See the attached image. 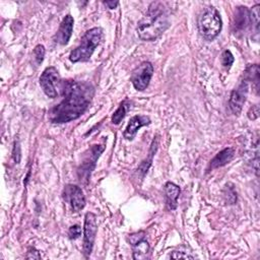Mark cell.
Here are the masks:
<instances>
[{
    "mask_svg": "<svg viewBox=\"0 0 260 260\" xmlns=\"http://www.w3.org/2000/svg\"><path fill=\"white\" fill-rule=\"evenodd\" d=\"M62 101L49 112L52 123H67L79 118L89 107L92 88L75 80H64L61 82Z\"/></svg>",
    "mask_w": 260,
    "mask_h": 260,
    "instance_id": "cell-1",
    "label": "cell"
},
{
    "mask_svg": "<svg viewBox=\"0 0 260 260\" xmlns=\"http://www.w3.org/2000/svg\"><path fill=\"white\" fill-rule=\"evenodd\" d=\"M170 16L162 2H152L146 14L138 21L136 31L142 41H153L170 26Z\"/></svg>",
    "mask_w": 260,
    "mask_h": 260,
    "instance_id": "cell-2",
    "label": "cell"
},
{
    "mask_svg": "<svg viewBox=\"0 0 260 260\" xmlns=\"http://www.w3.org/2000/svg\"><path fill=\"white\" fill-rule=\"evenodd\" d=\"M102 38L103 29L101 27H92L86 30L80 40V45L70 53L69 60L72 63L88 61L101 43Z\"/></svg>",
    "mask_w": 260,
    "mask_h": 260,
    "instance_id": "cell-3",
    "label": "cell"
},
{
    "mask_svg": "<svg viewBox=\"0 0 260 260\" xmlns=\"http://www.w3.org/2000/svg\"><path fill=\"white\" fill-rule=\"evenodd\" d=\"M222 21L219 12L214 7L206 8L198 18V30L206 41L214 40L220 32Z\"/></svg>",
    "mask_w": 260,
    "mask_h": 260,
    "instance_id": "cell-4",
    "label": "cell"
},
{
    "mask_svg": "<svg viewBox=\"0 0 260 260\" xmlns=\"http://www.w3.org/2000/svg\"><path fill=\"white\" fill-rule=\"evenodd\" d=\"M105 146L100 145V144H94L91 145L83 154V158L81 160L80 166L78 167L77 174L80 182H83L84 184L88 183L90 174L93 171L96 160L104 151Z\"/></svg>",
    "mask_w": 260,
    "mask_h": 260,
    "instance_id": "cell-5",
    "label": "cell"
},
{
    "mask_svg": "<svg viewBox=\"0 0 260 260\" xmlns=\"http://www.w3.org/2000/svg\"><path fill=\"white\" fill-rule=\"evenodd\" d=\"M61 82L59 72L54 66L47 67L40 76V85L45 94L51 99H55L58 95Z\"/></svg>",
    "mask_w": 260,
    "mask_h": 260,
    "instance_id": "cell-6",
    "label": "cell"
},
{
    "mask_svg": "<svg viewBox=\"0 0 260 260\" xmlns=\"http://www.w3.org/2000/svg\"><path fill=\"white\" fill-rule=\"evenodd\" d=\"M98 232L96 216L92 212H86L84 216V226H83V254L87 258L92 252L93 243L95 240V235Z\"/></svg>",
    "mask_w": 260,
    "mask_h": 260,
    "instance_id": "cell-7",
    "label": "cell"
},
{
    "mask_svg": "<svg viewBox=\"0 0 260 260\" xmlns=\"http://www.w3.org/2000/svg\"><path fill=\"white\" fill-rule=\"evenodd\" d=\"M153 74V66L150 62L145 61L138 65L132 72L130 80L136 90L142 91L144 90L152 77Z\"/></svg>",
    "mask_w": 260,
    "mask_h": 260,
    "instance_id": "cell-8",
    "label": "cell"
},
{
    "mask_svg": "<svg viewBox=\"0 0 260 260\" xmlns=\"http://www.w3.org/2000/svg\"><path fill=\"white\" fill-rule=\"evenodd\" d=\"M248 91H249V81L244 78L240 82L239 86L231 92L229 105H230V109L234 115L238 116L241 114L243 106L246 102Z\"/></svg>",
    "mask_w": 260,
    "mask_h": 260,
    "instance_id": "cell-9",
    "label": "cell"
},
{
    "mask_svg": "<svg viewBox=\"0 0 260 260\" xmlns=\"http://www.w3.org/2000/svg\"><path fill=\"white\" fill-rule=\"evenodd\" d=\"M63 198L68 202L74 212H78L85 206V197L80 187L68 184L65 186L63 191Z\"/></svg>",
    "mask_w": 260,
    "mask_h": 260,
    "instance_id": "cell-10",
    "label": "cell"
},
{
    "mask_svg": "<svg viewBox=\"0 0 260 260\" xmlns=\"http://www.w3.org/2000/svg\"><path fill=\"white\" fill-rule=\"evenodd\" d=\"M73 24H74V19L70 14H67L61 21L60 26L54 37V41L55 43L59 44V45H67L72 31H73Z\"/></svg>",
    "mask_w": 260,
    "mask_h": 260,
    "instance_id": "cell-11",
    "label": "cell"
},
{
    "mask_svg": "<svg viewBox=\"0 0 260 260\" xmlns=\"http://www.w3.org/2000/svg\"><path fill=\"white\" fill-rule=\"evenodd\" d=\"M149 124H150V119L148 116H145V115L133 116L129 120V122L123 132L124 138H126L128 140H132L141 127L149 125Z\"/></svg>",
    "mask_w": 260,
    "mask_h": 260,
    "instance_id": "cell-12",
    "label": "cell"
},
{
    "mask_svg": "<svg viewBox=\"0 0 260 260\" xmlns=\"http://www.w3.org/2000/svg\"><path fill=\"white\" fill-rule=\"evenodd\" d=\"M180 195V187L173 182H167L165 185L166 204L170 210H174L178 206V198Z\"/></svg>",
    "mask_w": 260,
    "mask_h": 260,
    "instance_id": "cell-13",
    "label": "cell"
},
{
    "mask_svg": "<svg viewBox=\"0 0 260 260\" xmlns=\"http://www.w3.org/2000/svg\"><path fill=\"white\" fill-rule=\"evenodd\" d=\"M234 154H235V150L232 147H226L222 149L210 160V164H209L210 169L213 170V169H217L225 166L233 159Z\"/></svg>",
    "mask_w": 260,
    "mask_h": 260,
    "instance_id": "cell-14",
    "label": "cell"
},
{
    "mask_svg": "<svg viewBox=\"0 0 260 260\" xmlns=\"http://www.w3.org/2000/svg\"><path fill=\"white\" fill-rule=\"evenodd\" d=\"M251 23L250 21V11L245 6H240L237 8L235 14V22L234 26L236 30L246 29L247 26Z\"/></svg>",
    "mask_w": 260,
    "mask_h": 260,
    "instance_id": "cell-15",
    "label": "cell"
},
{
    "mask_svg": "<svg viewBox=\"0 0 260 260\" xmlns=\"http://www.w3.org/2000/svg\"><path fill=\"white\" fill-rule=\"evenodd\" d=\"M157 145H158V139H157V137H155V139L152 140V143H151V146H150V150H149V153H148L149 154L148 157L146 159H144L138 166V168L136 170V173L138 174L140 179H142L145 176V174L147 173V171H148V169H149V167H150V165L152 162V157H153V155H154V153H155V151L157 149Z\"/></svg>",
    "mask_w": 260,
    "mask_h": 260,
    "instance_id": "cell-16",
    "label": "cell"
},
{
    "mask_svg": "<svg viewBox=\"0 0 260 260\" xmlns=\"http://www.w3.org/2000/svg\"><path fill=\"white\" fill-rule=\"evenodd\" d=\"M133 250V259L143 260L148 258L149 254V244L145 239H142L132 245Z\"/></svg>",
    "mask_w": 260,
    "mask_h": 260,
    "instance_id": "cell-17",
    "label": "cell"
},
{
    "mask_svg": "<svg viewBox=\"0 0 260 260\" xmlns=\"http://www.w3.org/2000/svg\"><path fill=\"white\" fill-rule=\"evenodd\" d=\"M128 107H129V104H128V101L125 100L123 101L120 106L118 107V109L114 112L113 116H112V123L115 124V125H118L121 123V121L124 119L126 113H127V110H128Z\"/></svg>",
    "mask_w": 260,
    "mask_h": 260,
    "instance_id": "cell-18",
    "label": "cell"
},
{
    "mask_svg": "<svg viewBox=\"0 0 260 260\" xmlns=\"http://www.w3.org/2000/svg\"><path fill=\"white\" fill-rule=\"evenodd\" d=\"M250 11V21L251 24L254 25L255 29H256V34H258V29H259V15H260V5L256 4L252 7Z\"/></svg>",
    "mask_w": 260,
    "mask_h": 260,
    "instance_id": "cell-19",
    "label": "cell"
},
{
    "mask_svg": "<svg viewBox=\"0 0 260 260\" xmlns=\"http://www.w3.org/2000/svg\"><path fill=\"white\" fill-rule=\"evenodd\" d=\"M234 60H235L234 55L232 54V52H231L230 50L223 51V53H222V55H221V64H222V66H223L224 68L230 69L231 66H232L233 63H234Z\"/></svg>",
    "mask_w": 260,
    "mask_h": 260,
    "instance_id": "cell-20",
    "label": "cell"
},
{
    "mask_svg": "<svg viewBox=\"0 0 260 260\" xmlns=\"http://www.w3.org/2000/svg\"><path fill=\"white\" fill-rule=\"evenodd\" d=\"M45 53H46V50H45V47L43 45H37L34 49V55H35V59H36V62L37 64H41L44 60V57H45Z\"/></svg>",
    "mask_w": 260,
    "mask_h": 260,
    "instance_id": "cell-21",
    "label": "cell"
},
{
    "mask_svg": "<svg viewBox=\"0 0 260 260\" xmlns=\"http://www.w3.org/2000/svg\"><path fill=\"white\" fill-rule=\"evenodd\" d=\"M170 257L171 258H174V259H180V258H183V259H194L196 256L190 254V252H186L185 250L184 251H173L171 254H170Z\"/></svg>",
    "mask_w": 260,
    "mask_h": 260,
    "instance_id": "cell-22",
    "label": "cell"
},
{
    "mask_svg": "<svg viewBox=\"0 0 260 260\" xmlns=\"http://www.w3.org/2000/svg\"><path fill=\"white\" fill-rule=\"evenodd\" d=\"M142 239H145V233L143 231H140V232H137V233H133L131 235H129L128 237V242L130 243V245H134L135 243H137L138 241L142 240Z\"/></svg>",
    "mask_w": 260,
    "mask_h": 260,
    "instance_id": "cell-23",
    "label": "cell"
},
{
    "mask_svg": "<svg viewBox=\"0 0 260 260\" xmlns=\"http://www.w3.org/2000/svg\"><path fill=\"white\" fill-rule=\"evenodd\" d=\"M80 235H81V228L78 224H74L69 228L68 236H69L70 240H75V239L79 238Z\"/></svg>",
    "mask_w": 260,
    "mask_h": 260,
    "instance_id": "cell-24",
    "label": "cell"
},
{
    "mask_svg": "<svg viewBox=\"0 0 260 260\" xmlns=\"http://www.w3.org/2000/svg\"><path fill=\"white\" fill-rule=\"evenodd\" d=\"M12 157L16 164H18L20 161V146H19V143L16 141L14 142V146H13V150H12Z\"/></svg>",
    "mask_w": 260,
    "mask_h": 260,
    "instance_id": "cell-25",
    "label": "cell"
},
{
    "mask_svg": "<svg viewBox=\"0 0 260 260\" xmlns=\"http://www.w3.org/2000/svg\"><path fill=\"white\" fill-rule=\"evenodd\" d=\"M25 258H27V259H41V255H40L39 251L36 248L30 247L27 250V254L25 255Z\"/></svg>",
    "mask_w": 260,
    "mask_h": 260,
    "instance_id": "cell-26",
    "label": "cell"
},
{
    "mask_svg": "<svg viewBox=\"0 0 260 260\" xmlns=\"http://www.w3.org/2000/svg\"><path fill=\"white\" fill-rule=\"evenodd\" d=\"M251 111H252V114H248L249 119H251V120L257 119V118L259 117V106H258V105L253 106L252 109H251Z\"/></svg>",
    "mask_w": 260,
    "mask_h": 260,
    "instance_id": "cell-27",
    "label": "cell"
},
{
    "mask_svg": "<svg viewBox=\"0 0 260 260\" xmlns=\"http://www.w3.org/2000/svg\"><path fill=\"white\" fill-rule=\"evenodd\" d=\"M104 4H105L106 6H108V8L114 9V8H116V7L118 6L119 2H118V1H104Z\"/></svg>",
    "mask_w": 260,
    "mask_h": 260,
    "instance_id": "cell-28",
    "label": "cell"
}]
</instances>
